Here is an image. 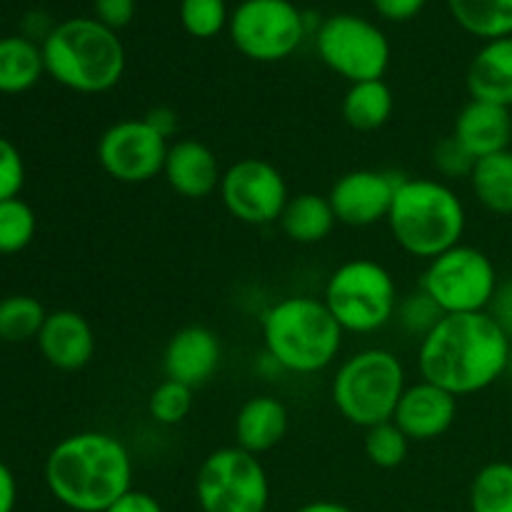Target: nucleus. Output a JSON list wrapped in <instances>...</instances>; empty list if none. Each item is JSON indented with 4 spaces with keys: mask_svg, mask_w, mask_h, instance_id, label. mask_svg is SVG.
Instances as JSON below:
<instances>
[{
    "mask_svg": "<svg viewBox=\"0 0 512 512\" xmlns=\"http://www.w3.org/2000/svg\"><path fill=\"white\" fill-rule=\"evenodd\" d=\"M453 138L473 155L475 160L488 158L510 148L512 140V115L503 105L473 100L460 108L453 125Z\"/></svg>",
    "mask_w": 512,
    "mask_h": 512,
    "instance_id": "6ab92c4d",
    "label": "nucleus"
},
{
    "mask_svg": "<svg viewBox=\"0 0 512 512\" xmlns=\"http://www.w3.org/2000/svg\"><path fill=\"white\" fill-rule=\"evenodd\" d=\"M323 300L345 333L370 335L393 323L400 293L393 273L383 263L355 258L333 270Z\"/></svg>",
    "mask_w": 512,
    "mask_h": 512,
    "instance_id": "0eeeda50",
    "label": "nucleus"
},
{
    "mask_svg": "<svg viewBox=\"0 0 512 512\" xmlns=\"http://www.w3.org/2000/svg\"><path fill=\"white\" fill-rule=\"evenodd\" d=\"M163 178L180 198L203 200L220 188L223 168L213 148L193 138L170 143Z\"/></svg>",
    "mask_w": 512,
    "mask_h": 512,
    "instance_id": "a211bd4d",
    "label": "nucleus"
},
{
    "mask_svg": "<svg viewBox=\"0 0 512 512\" xmlns=\"http://www.w3.org/2000/svg\"><path fill=\"white\" fill-rule=\"evenodd\" d=\"M278 223L283 228L285 238H290L293 243L318 245L333 233L338 218H335L328 195L298 193L290 195Z\"/></svg>",
    "mask_w": 512,
    "mask_h": 512,
    "instance_id": "4be33fe9",
    "label": "nucleus"
},
{
    "mask_svg": "<svg viewBox=\"0 0 512 512\" xmlns=\"http://www.w3.org/2000/svg\"><path fill=\"white\" fill-rule=\"evenodd\" d=\"M295 512H355V510L343 503H335V500H313V503H305L303 508H298Z\"/></svg>",
    "mask_w": 512,
    "mask_h": 512,
    "instance_id": "79ce46f5",
    "label": "nucleus"
},
{
    "mask_svg": "<svg viewBox=\"0 0 512 512\" xmlns=\"http://www.w3.org/2000/svg\"><path fill=\"white\" fill-rule=\"evenodd\" d=\"M218 193L225 210L245 225L278 223L290 200L283 173L263 158H243L228 165Z\"/></svg>",
    "mask_w": 512,
    "mask_h": 512,
    "instance_id": "ddd939ff",
    "label": "nucleus"
},
{
    "mask_svg": "<svg viewBox=\"0 0 512 512\" xmlns=\"http://www.w3.org/2000/svg\"><path fill=\"white\" fill-rule=\"evenodd\" d=\"M400 180L403 175L373 168H358L340 175L328 193L338 223L350 228H368L380 220H388Z\"/></svg>",
    "mask_w": 512,
    "mask_h": 512,
    "instance_id": "4468645a",
    "label": "nucleus"
},
{
    "mask_svg": "<svg viewBox=\"0 0 512 512\" xmlns=\"http://www.w3.org/2000/svg\"><path fill=\"white\" fill-rule=\"evenodd\" d=\"M18 503V480L13 470L0 460V512H13Z\"/></svg>",
    "mask_w": 512,
    "mask_h": 512,
    "instance_id": "a19ab883",
    "label": "nucleus"
},
{
    "mask_svg": "<svg viewBox=\"0 0 512 512\" xmlns=\"http://www.w3.org/2000/svg\"><path fill=\"white\" fill-rule=\"evenodd\" d=\"M105 512H165L158 498L145 490H128L120 500H115Z\"/></svg>",
    "mask_w": 512,
    "mask_h": 512,
    "instance_id": "4c0bfd02",
    "label": "nucleus"
},
{
    "mask_svg": "<svg viewBox=\"0 0 512 512\" xmlns=\"http://www.w3.org/2000/svg\"><path fill=\"white\" fill-rule=\"evenodd\" d=\"M45 73L80 95H100L123 80L128 55L118 33L95 18H68L40 43Z\"/></svg>",
    "mask_w": 512,
    "mask_h": 512,
    "instance_id": "20e7f679",
    "label": "nucleus"
},
{
    "mask_svg": "<svg viewBox=\"0 0 512 512\" xmlns=\"http://www.w3.org/2000/svg\"><path fill=\"white\" fill-rule=\"evenodd\" d=\"M143 118L148 120V123L153 125V128L158 130L165 140L175 138V133H178L180 120H178V113H175L173 108H165V105H160V108H150Z\"/></svg>",
    "mask_w": 512,
    "mask_h": 512,
    "instance_id": "ea45409f",
    "label": "nucleus"
},
{
    "mask_svg": "<svg viewBox=\"0 0 512 512\" xmlns=\"http://www.w3.org/2000/svg\"><path fill=\"white\" fill-rule=\"evenodd\" d=\"M228 33L248 60L280 63L303 45L308 18L293 0H243L230 13Z\"/></svg>",
    "mask_w": 512,
    "mask_h": 512,
    "instance_id": "9b49d317",
    "label": "nucleus"
},
{
    "mask_svg": "<svg viewBox=\"0 0 512 512\" xmlns=\"http://www.w3.org/2000/svg\"><path fill=\"white\" fill-rule=\"evenodd\" d=\"M405 388L408 375L403 360L393 350L365 348L340 363L330 395L350 425L368 430L393 420Z\"/></svg>",
    "mask_w": 512,
    "mask_h": 512,
    "instance_id": "423d86ee",
    "label": "nucleus"
},
{
    "mask_svg": "<svg viewBox=\"0 0 512 512\" xmlns=\"http://www.w3.org/2000/svg\"><path fill=\"white\" fill-rule=\"evenodd\" d=\"M265 355L283 373L315 375L338 360L345 330L323 298L288 295L260 318Z\"/></svg>",
    "mask_w": 512,
    "mask_h": 512,
    "instance_id": "7ed1b4c3",
    "label": "nucleus"
},
{
    "mask_svg": "<svg viewBox=\"0 0 512 512\" xmlns=\"http://www.w3.org/2000/svg\"><path fill=\"white\" fill-rule=\"evenodd\" d=\"M220 358H223V348H220L218 335L205 325H188V328H180L165 345L163 373L168 380L195 390L210 383V378L218 373Z\"/></svg>",
    "mask_w": 512,
    "mask_h": 512,
    "instance_id": "dca6fc26",
    "label": "nucleus"
},
{
    "mask_svg": "<svg viewBox=\"0 0 512 512\" xmlns=\"http://www.w3.org/2000/svg\"><path fill=\"white\" fill-rule=\"evenodd\" d=\"M25 185V160L20 150L0 135V200L18 198Z\"/></svg>",
    "mask_w": 512,
    "mask_h": 512,
    "instance_id": "f704fd0d",
    "label": "nucleus"
},
{
    "mask_svg": "<svg viewBox=\"0 0 512 512\" xmlns=\"http://www.w3.org/2000/svg\"><path fill=\"white\" fill-rule=\"evenodd\" d=\"M475 163L478 160L453 138V133L433 148V165L443 183H448V180H470Z\"/></svg>",
    "mask_w": 512,
    "mask_h": 512,
    "instance_id": "72a5a7b5",
    "label": "nucleus"
},
{
    "mask_svg": "<svg viewBox=\"0 0 512 512\" xmlns=\"http://www.w3.org/2000/svg\"><path fill=\"white\" fill-rule=\"evenodd\" d=\"M195 500L203 512H265L270 503V478L258 455L228 445L200 463L195 475Z\"/></svg>",
    "mask_w": 512,
    "mask_h": 512,
    "instance_id": "1a4fd4ad",
    "label": "nucleus"
},
{
    "mask_svg": "<svg viewBox=\"0 0 512 512\" xmlns=\"http://www.w3.org/2000/svg\"><path fill=\"white\" fill-rule=\"evenodd\" d=\"M45 75L43 48L28 35L0 38V93L20 95Z\"/></svg>",
    "mask_w": 512,
    "mask_h": 512,
    "instance_id": "5701e85b",
    "label": "nucleus"
},
{
    "mask_svg": "<svg viewBox=\"0 0 512 512\" xmlns=\"http://www.w3.org/2000/svg\"><path fill=\"white\" fill-rule=\"evenodd\" d=\"M498 285V270L490 255L465 243L430 260L420 278V290L433 298L443 315L485 313Z\"/></svg>",
    "mask_w": 512,
    "mask_h": 512,
    "instance_id": "6e6552de",
    "label": "nucleus"
},
{
    "mask_svg": "<svg viewBox=\"0 0 512 512\" xmlns=\"http://www.w3.org/2000/svg\"><path fill=\"white\" fill-rule=\"evenodd\" d=\"M385 223L405 253L430 263L463 243L468 213L460 195L440 178H403Z\"/></svg>",
    "mask_w": 512,
    "mask_h": 512,
    "instance_id": "39448f33",
    "label": "nucleus"
},
{
    "mask_svg": "<svg viewBox=\"0 0 512 512\" xmlns=\"http://www.w3.org/2000/svg\"><path fill=\"white\" fill-rule=\"evenodd\" d=\"M440 318H443V310L420 288L415 293L400 298L398 310H395V320L403 328V333L413 335L418 340H423L440 323Z\"/></svg>",
    "mask_w": 512,
    "mask_h": 512,
    "instance_id": "473e14b6",
    "label": "nucleus"
},
{
    "mask_svg": "<svg viewBox=\"0 0 512 512\" xmlns=\"http://www.w3.org/2000/svg\"><path fill=\"white\" fill-rule=\"evenodd\" d=\"M340 110L350 128L360 133H373L393 118L395 95L385 80H363V83L350 85Z\"/></svg>",
    "mask_w": 512,
    "mask_h": 512,
    "instance_id": "b1692460",
    "label": "nucleus"
},
{
    "mask_svg": "<svg viewBox=\"0 0 512 512\" xmlns=\"http://www.w3.org/2000/svg\"><path fill=\"white\" fill-rule=\"evenodd\" d=\"M455 23L483 43L512 35V0H448Z\"/></svg>",
    "mask_w": 512,
    "mask_h": 512,
    "instance_id": "a878e982",
    "label": "nucleus"
},
{
    "mask_svg": "<svg viewBox=\"0 0 512 512\" xmlns=\"http://www.w3.org/2000/svg\"><path fill=\"white\" fill-rule=\"evenodd\" d=\"M488 313L493 315L495 323H498L500 328L508 333V338L512 340V280L498 285V293H495Z\"/></svg>",
    "mask_w": 512,
    "mask_h": 512,
    "instance_id": "58836bf2",
    "label": "nucleus"
},
{
    "mask_svg": "<svg viewBox=\"0 0 512 512\" xmlns=\"http://www.w3.org/2000/svg\"><path fill=\"white\" fill-rule=\"evenodd\" d=\"M180 25L198 40H210L228 30L230 10L225 0H180Z\"/></svg>",
    "mask_w": 512,
    "mask_h": 512,
    "instance_id": "c756f323",
    "label": "nucleus"
},
{
    "mask_svg": "<svg viewBox=\"0 0 512 512\" xmlns=\"http://www.w3.org/2000/svg\"><path fill=\"white\" fill-rule=\"evenodd\" d=\"M45 485L63 508L105 512L133 490V458L115 435L73 433L55 443L45 458Z\"/></svg>",
    "mask_w": 512,
    "mask_h": 512,
    "instance_id": "f03ea898",
    "label": "nucleus"
},
{
    "mask_svg": "<svg viewBox=\"0 0 512 512\" xmlns=\"http://www.w3.org/2000/svg\"><path fill=\"white\" fill-rule=\"evenodd\" d=\"M170 140L145 118H125L108 125L98 138V163L113 180L125 185L150 183L163 175Z\"/></svg>",
    "mask_w": 512,
    "mask_h": 512,
    "instance_id": "f8f14e48",
    "label": "nucleus"
},
{
    "mask_svg": "<svg viewBox=\"0 0 512 512\" xmlns=\"http://www.w3.org/2000/svg\"><path fill=\"white\" fill-rule=\"evenodd\" d=\"M135 13H138V3L135 0H93V18L103 23L105 28L120 33L133 23Z\"/></svg>",
    "mask_w": 512,
    "mask_h": 512,
    "instance_id": "c9c22d12",
    "label": "nucleus"
},
{
    "mask_svg": "<svg viewBox=\"0 0 512 512\" xmlns=\"http://www.w3.org/2000/svg\"><path fill=\"white\" fill-rule=\"evenodd\" d=\"M38 230L35 210L23 198L0 200V255H15L28 248Z\"/></svg>",
    "mask_w": 512,
    "mask_h": 512,
    "instance_id": "c85d7f7f",
    "label": "nucleus"
},
{
    "mask_svg": "<svg viewBox=\"0 0 512 512\" xmlns=\"http://www.w3.org/2000/svg\"><path fill=\"white\" fill-rule=\"evenodd\" d=\"M193 410V388L175 380L165 378L163 383L155 385L148 398V413L158 425L173 428L180 425Z\"/></svg>",
    "mask_w": 512,
    "mask_h": 512,
    "instance_id": "2f4dec72",
    "label": "nucleus"
},
{
    "mask_svg": "<svg viewBox=\"0 0 512 512\" xmlns=\"http://www.w3.org/2000/svg\"><path fill=\"white\" fill-rule=\"evenodd\" d=\"M470 512H512V463L493 460L475 473Z\"/></svg>",
    "mask_w": 512,
    "mask_h": 512,
    "instance_id": "bb28decb",
    "label": "nucleus"
},
{
    "mask_svg": "<svg viewBox=\"0 0 512 512\" xmlns=\"http://www.w3.org/2000/svg\"><path fill=\"white\" fill-rule=\"evenodd\" d=\"M410 453V440L393 420L365 430V455L375 468L393 470L405 463Z\"/></svg>",
    "mask_w": 512,
    "mask_h": 512,
    "instance_id": "7c9ffc66",
    "label": "nucleus"
},
{
    "mask_svg": "<svg viewBox=\"0 0 512 512\" xmlns=\"http://www.w3.org/2000/svg\"><path fill=\"white\" fill-rule=\"evenodd\" d=\"M510 353L512 340L488 310L443 315L418 345L420 378L465 398L498 383Z\"/></svg>",
    "mask_w": 512,
    "mask_h": 512,
    "instance_id": "f257e3e1",
    "label": "nucleus"
},
{
    "mask_svg": "<svg viewBox=\"0 0 512 512\" xmlns=\"http://www.w3.org/2000/svg\"><path fill=\"white\" fill-rule=\"evenodd\" d=\"M458 420V398L428 380L408 385L395 408L393 423L410 443H430L448 433Z\"/></svg>",
    "mask_w": 512,
    "mask_h": 512,
    "instance_id": "2eb2a0df",
    "label": "nucleus"
},
{
    "mask_svg": "<svg viewBox=\"0 0 512 512\" xmlns=\"http://www.w3.org/2000/svg\"><path fill=\"white\" fill-rule=\"evenodd\" d=\"M468 183L485 210L495 215H512V150L480 158Z\"/></svg>",
    "mask_w": 512,
    "mask_h": 512,
    "instance_id": "393cba45",
    "label": "nucleus"
},
{
    "mask_svg": "<svg viewBox=\"0 0 512 512\" xmlns=\"http://www.w3.org/2000/svg\"><path fill=\"white\" fill-rule=\"evenodd\" d=\"M35 343L45 363L73 373V370H83L93 360L95 330L78 310H53L45 318Z\"/></svg>",
    "mask_w": 512,
    "mask_h": 512,
    "instance_id": "f3484780",
    "label": "nucleus"
},
{
    "mask_svg": "<svg viewBox=\"0 0 512 512\" xmlns=\"http://www.w3.org/2000/svg\"><path fill=\"white\" fill-rule=\"evenodd\" d=\"M288 408L273 395H255L235 415V445L253 455L278 448L288 433Z\"/></svg>",
    "mask_w": 512,
    "mask_h": 512,
    "instance_id": "aec40b11",
    "label": "nucleus"
},
{
    "mask_svg": "<svg viewBox=\"0 0 512 512\" xmlns=\"http://www.w3.org/2000/svg\"><path fill=\"white\" fill-rule=\"evenodd\" d=\"M48 310L33 295H8L0 300V340L28 343L38 338Z\"/></svg>",
    "mask_w": 512,
    "mask_h": 512,
    "instance_id": "cd10ccee",
    "label": "nucleus"
},
{
    "mask_svg": "<svg viewBox=\"0 0 512 512\" xmlns=\"http://www.w3.org/2000/svg\"><path fill=\"white\" fill-rule=\"evenodd\" d=\"M315 50L325 68L353 83L383 80L390 65V40L373 20L353 13L325 18L315 30Z\"/></svg>",
    "mask_w": 512,
    "mask_h": 512,
    "instance_id": "9d476101",
    "label": "nucleus"
},
{
    "mask_svg": "<svg viewBox=\"0 0 512 512\" xmlns=\"http://www.w3.org/2000/svg\"><path fill=\"white\" fill-rule=\"evenodd\" d=\"M375 13L390 23H408V20L418 18L423 13L428 0H370Z\"/></svg>",
    "mask_w": 512,
    "mask_h": 512,
    "instance_id": "e433bc0d",
    "label": "nucleus"
},
{
    "mask_svg": "<svg viewBox=\"0 0 512 512\" xmlns=\"http://www.w3.org/2000/svg\"><path fill=\"white\" fill-rule=\"evenodd\" d=\"M465 83L473 100L512 108V35L483 43L470 60Z\"/></svg>",
    "mask_w": 512,
    "mask_h": 512,
    "instance_id": "412c9836",
    "label": "nucleus"
}]
</instances>
